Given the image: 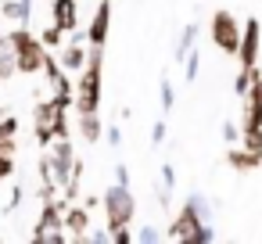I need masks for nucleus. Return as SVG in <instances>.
I'll return each instance as SVG.
<instances>
[{
	"mask_svg": "<svg viewBox=\"0 0 262 244\" xmlns=\"http://www.w3.org/2000/svg\"><path fill=\"white\" fill-rule=\"evenodd\" d=\"M101 94H104V47H90L86 65L76 72V101H72L76 115L79 112H101Z\"/></svg>",
	"mask_w": 262,
	"mask_h": 244,
	"instance_id": "1",
	"label": "nucleus"
},
{
	"mask_svg": "<svg viewBox=\"0 0 262 244\" xmlns=\"http://www.w3.org/2000/svg\"><path fill=\"white\" fill-rule=\"evenodd\" d=\"M11 54H15V69L18 76H40L43 72V58H47V47L40 43V36L29 29V26H15L4 33Z\"/></svg>",
	"mask_w": 262,
	"mask_h": 244,
	"instance_id": "2",
	"label": "nucleus"
},
{
	"mask_svg": "<svg viewBox=\"0 0 262 244\" xmlns=\"http://www.w3.org/2000/svg\"><path fill=\"white\" fill-rule=\"evenodd\" d=\"M69 133H72L69 129V108H61L54 97L36 101V108H33V137H36V144L51 147L58 137H69Z\"/></svg>",
	"mask_w": 262,
	"mask_h": 244,
	"instance_id": "3",
	"label": "nucleus"
},
{
	"mask_svg": "<svg viewBox=\"0 0 262 244\" xmlns=\"http://www.w3.org/2000/svg\"><path fill=\"white\" fill-rule=\"evenodd\" d=\"M208 219H212V205L205 201V194H187V201H183V208L172 215L165 237H169V240H183V244H190L194 233H198V226L208 223Z\"/></svg>",
	"mask_w": 262,
	"mask_h": 244,
	"instance_id": "4",
	"label": "nucleus"
},
{
	"mask_svg": "<svg viewBox=\"0 0 262 244\" xmlns=\"http://www.w3.org/2000/svg\"><path fill=\"white\" fill-rule=\"evenodd\" d=\"M101 208H104V226L112 233L122 226H133V219H137V197L126 183H112L101 197Z\"/></svg>",
	"mask_w": 262,
	"mask_h": 244,
	"instance_id": "5",
	"label": "nucleus"
},
{
	"mask_svg": "<svg viewBox=\"0 0 262 244\" xmlns=\"http://www.w3.org/2000/svg\"><path fill=\"white\" fill-rule=\"evenodd\" d=\"M65 197H51V201H40V219H36V226H33V240L36 244H61V240H69V233H65V226H61V212H65Z\"/></svg>",
	"mask_w": 262,
	"mask_h": 244,
	"instance_id": "6",
	"label": "nucleus"
},
{
	"mask_svg": "<svg viewBox=\"0 0 262 244\" xmlns=\"http://www.w3.org/2000/svg\"><path fill=\"white\" fill-rule=\"evenodd\" d=\"M208 36H212V47L215 51H223V54H237V47H241V22H237V15L233 11H226V8H219V11H212V22H208Z\"/></svg>",
	"mask_w": 262,
	"mask_h": 244,
	"instance_id": "7",
	"label": "nucleus"
},
{
	"mask_svg": "<svg viewBox=\"0 0 262 244\" xmlns=\"http://www.w3.org/2000/svg\"><path fill=\"white\" fill-rule=\"evenodd\" d=\"M43 76H47L51 97H54L61 108H72V101H76V83L69 79V72H65L61 61H58V54H51V51H47V58H43Z\"/></svg>",
	"mask_w": 262,
	"mask_h": 244,
	"instance_id": "8",
	"label": "nucleus"
},
{
	"mask_svg": "<svg viewBox=\"0 0 262 244\" xmlns=\"http://www.w3.org/2000/svg\"><path fill=\"white\" fill-rule=\"evenodd\" d=\"M43 154H47V165H51L54 183L61 187V183L69 180L72 165H76V147H72V137H58L51 147H43Z\"/></svg>",
	"mask_w": 262,
	"mask_h": 244,
	"instance_id": "9",
	"label": "nucleus"
},
{
	"mask_svg": "<svg viewBox=\"0 0 262 244\" xmlns=\"http://www.w3.org/2000/svg\"><path fill=\"white\" fill-rule=\"evenodd\" d=\"M258 51H262V22L248 18L241 26V47H237L233 58L241 61V69H251V65H258Z\"/></svg>",
	"mask_w": 262,
	"mask_h": 244,
	"instance_id": "10",
	"label": "nucleus"
},
{
	"mask_svg": "<svg viewBox=\"0 0 262 244\" xmlns=\"http://www.w3.org/2000/svg\"><path fill=\"white\" fill-rule=\"evenodd\" d=\"M244 101V115H241V129H262V72L255 76L251 90L241 97Z\"/></svg>",
	"mask_w": 262,
	"mask_h": 244,
	"instance_id": "11",
	"label": "nucleus"
},
{
	"mask_svg": "<svg viewBox=\"0 0 262 244\" xmlns=\"http://www.w3.org/2000/svg\"><path fill=\"white\" fill-rule=\"evenodd\" d=\"M108 29H112V0H97V11L86 26V43L90 47H104L108 43Z\"/></svg>",
	"mask_w": 262,
	"mask_h": 244,
	"instance_id": "12",
	"label": "nucleus"
},
{
	"mask_svg": "<svg viewBox=\"0 0 262 244\" xmlns=\"http://www.w3.org/2000/svg\"><path fill=\"white\" fill-rule=\"evenodd\" d=\"M61 226H65V233H69V240H83L86 237V230H90V208L86 205H65V212H61Z\"/></svg>",
	"mask_w": 262,
	"mask_h": 244,
	"instance_id": "13",
	"label": "nucleus"
},
{
	"mask_svg": "<svg viewBox=\"0 0 262 244\" xmlns=\"http://www.w3.org/2000/svg\"><path fill=\"white\" fill-rule=\"evenodd\" d=\"M54 54H58L61 69H65L69 76H76V72H79V69L86 65V54H90V47H86L83 40H65V43H61V47H58Z\"/></svg>",
	"mask_w": 262,
	"mask_h": 244,
	"instance_id": "14",
	"label": "nucleus"
},
{
	"mask_svg": "<svg viewBox=\"0 0 262 244\" xmlns=\"http://www.w3.org/2000/svg\"><path fill=\"white\" fill-rule=\"evenodd\" d=\"M51 22L65 29V36L79 29V0H51Z\"/></svg>",
	"mask_w": 262,
	"mask_h": 244,
	"instance_id": "15",
	"label": "nucleus"
},
{
	"mask_svg": "<svg viewBox=\"0 0 262 244\" xmlns=\"http://www.w3.org/2000/svg\"><path fill=\"white\" fill-rule=\"evenodd\" d=\"M0 18L15 22V26H29L33 22V0H0Z\"/></svg>",
	"mask_w": 262,
	"mask_h": 244,
	"instance_id": "16",
	"label": "nucleus"
},
{
	"mask_svg": "<svg viewBox=\"0 0 262 244\" xmlns=\"http://www.w3.org/2000/svg\"><path fill=\"white\" fill-rule=\"evenodd\" d=\"M76 129H79V137H83L86 144H97V140L104 137V122H101L97 112H79V115H76Z\"/></svg>",
	"mask_w": 262,
	"mask_h": 244,
	"instance_id": "17",
	"label": "nucleus"
},
{
	"mask_svg": "<svg viewBox=\"0 0 262 244\" xmlns=\"http://www.w3.org/2000/svg\"><path fill=\"white\" fill-rule=\"evenodd\" d=\"M226 162H230L237 172H255V169L262 165V154H255V151H248V147H237V144H230V151H226Z\"/></svg>",
	"mask_w": 262,
	"mask_h": 244,
	"instance_id": "18",
	"label": "nucleus"
},
{
	"mask_svg": "<svg viewBox=\"0 0 262 244\" xmlns=\"http://www.w3.org/2000/svg\"><path fill=\"white\" fill-rule=\"evenodd\" d=\"M15 154H18V140L4 137V140H0V183L15 176Z\"/></svg>",
	"mask_w": 262,
	"mask_h": 244,
	"instance_id": "19",
	"label": "nucleus"
},
{
	"mask_svg": "<svg viewBox=\"0 0 262 244\" xmlns=\"http://www.w3.org/2000/svg\"><path fill=\"white\" fill-rule=\"evenodd\" d=\"M198 33H201V26H198V22H187V26H183V33H180V40H176V61H183V58H187V51L198 43Z\"/></svg>",
	"mask_w": 262,
	"mask_h": 244,
	"instance_id": "20",
	"label": "nucleus"
},
{
	"mask_svg": "<svg viewBox=\"0 0 262 244\" xmlns=\"http://www.w3.org/2000/svg\"><path fill=\"white\" fill-rule=\"evenodd\" d=\"M36 36H40V43H43L47 51H58V47L65 43V29H58L54 22H51V26H43V29L36 33Z\"/></svg>",
	"mask_w": 262,
	"mask_h": 244,
	"instance_id": "21",
	"label": "nucleus"
},
{
	"mask_svg": "<svg viewBox=\"0 0 262 244\" xmlns=\"http://www.w3.org/2000/svg\"><path fill=\"white\" fill-rule=\"evenodd\" d=\"M255 76H258V65H251V69H237V79H233V94H237V97H244V94L251 90Z\"/></svg>",
	"mask_w": 262,
	"mask_h": 244,
	"instance_id": "22",
	"label": "nucleus"
},
{
	"mask_svg": "<svg viewBox=\"0 0 262 244\" xmlns=\"http://www.w3.org/2000/svg\"><path fill=\"white\" fill-rule=\"evenodd\" d=\"M180 65H183V83H194V79H198V72H201V54L190 47V51H187V58H183Z\"/></svg>",
	"mask_w": 262,
	"mask_h": 244,
	"instance_id": "23",
	"label": "nucleus"
},
{
	"mask_svg": "<svg viewBox=\"0 0 262 244\" xmlns=\"http://www.w3.org/2000/svg\"><path fill=\"white\" fill-rule=\"evenodd\" d=\"M11 76H18V69H15V54H11V47H4V51H0V83H8Z\"/></svg>",
	"mask_w": 262,
	"mask_h": 244,
	"instance_id": "24",
	"label": "nucleus"
},
{
	"mask_svg": "<svg viewBox=\"0 0 262 244\" xmlns=\"http://www.w3.org/2000/svg\"><path fill=\"white\" fill-rule=\"evenodd\" d=\"M241 147L262 154V129H241Z\"/></svg>",
	"mask_w": 262,
	"mask_h": 244,
	"instance_id": "25",
	"label": "nucleus"
},
{
	"mask_svg": "<svg viewBox=\"0 0 262 244\" xmlns=\"http://www.w3.org/2000/svg\"><path fill=\"white\" fill-rule=\"evenodd\" d=\"M4 137H18V115H8L0 108V140Z\"/></svg>",
	"mask_w": 262,
	"mask_h": 244,
	"instance_id": "26",
	"label": "nucleus"
},
{
	"mask_svg": "<svg viewBox=\"0 0 262 244\" xmlns=\"http://www.w3.org/2000/svg\"><path fill=\"white\" fill-rule=\"evenodd\" d=\"M158 97H162V112H172V108H176V90H172L169 79L158 83Z\"/></svg>",
	"mask_w": 262,
	"mask_h": 244,
	"instance_id": "27",
	"label": "nucleus"
},
{
	"mask_svg": "<svg viewBox=\"0 0 262 244\" xmlns=\"http://www.w3.org/2000/svg\"><path fill=\"white\" fill-rule=\"evenodd\" d=\"M133 240H140V244H158V240H162V230H158V226H140V230L133 233Z\"/></svg>",
	"mask_w": 262,
	"mask_h": 244,
	"instance_id": "28",
	"label": "nucleus"
},
{
	"mask_svg": "<svg viewBox=\"0 0 262 244\" xmlns=\"http://www.w3.org/2000/svg\"><path fill=\"white\" fill-rule=\"evenodd\" d=\"M223 140H226V144H241V129H237V122H230V119L223 122Z\"/></svg>",
	"mask_w": 262,
	"mask_h": 244,
	"instance_id": "29",
	"label": "nucleus"
},
{
	"mask_svg": "<svg viewBox=\"0 0 262 244\" xmlns=\"http://www.w3.org/2000/svg\"><path fill=\"white\" fill-rule=\"evenodd\" d=\"M165 133H169V126H165V119H158L151 126V144H165Z\"/></svg>",
	"mask_w": 262,
	"mask_h": 244,
	"instance_id": "30",
	"label": "nucleus"
},
{
	"mask_svg": "<svg viewBox=\"0 0 262 244\" xmlns=\"http://www.w3.org/2000/svg\"><path fill=\"white\" fill-rule=\"evenodd\" d=\"M83 240H94V244H104V240H112V230L108 226H101V230H86V237Z\"/></svg>",
	"mask_w": 262,
	"mask_h": 244,
	"instance_id": "31",
	"label": "nucleus"
},
{
	"mask_svg": "<svg viewBox=\"0 0 262 244\" xmlns=\"http://www.w3.org/2000/svg\"><path fill=\"white\" fill-rule=\"evenodd\" d=\"M162 187H169V190H172V187H176V169H172V165H169V162H165V165H162Z\"/></svg>",
	"mask_w": 262,
	"mask_h": 244,
	"instance_id": "32",
	"label": "nucleus"
},
{
	"mask_svg": "<svg viewBox=\"0 0 262 244\" xmlns=\"http://www.w3.org/2000/svg\"><path fill=\"white\" fill-rule=\"evenodd\" d=\"M22 197H26V187H15V190H11V197H8V208H4V212H15V208L22 205Z\"/></svg>",
	"mask_w": 262,
	"mask_h": 244,
	"instance_id": "33",
	"label": "nucleus"
},
{
	"mask_svg": "<svg viewBox=\"0 0 262 244\" xmlns=\"http://www.w3.org/2000/svg\"><path fill=\"white\" fill-rule=\"evenodd\" d=\"M104 140H108L112 147H119V144H122V129H119V126H108V129H104Z\"/></svg>",
	"mask_w": 262,
	"mask_h": 244,
	"instance_id": "34",
	"label": "nucleus"
},
{
	"mask_svg": "<svg viewBox=\"0 0 262 244\" xmlns=\"http://www.w3.org/2000/svg\"><path fill=\"white\" fill-rule=\"evenodd\" d=\"M112 240H115V244H133V230H129V226H122V230H115V233H112Z\"/></svg>",
	"mask_w": 262,
	"mask_h": 244,
	"instance_id": "35",
	"label": "nucleus"
},
{
	"mask_svg": "<svg viewBox=\"0 0 262 244\" xmlns=\"http://www.w3.org/2000/svg\"><path fill=\"white\" fill-rule=\"evenodd\" d=\"M115 183H126L129 187V169L126 165H115Z\"/></svg>",
	"mask_w": 262,
	"mask_h": 244,
	"instance_id": "36",
	"label": "nucleus"
},
{
	"mask_svg": "<svg viewBox=\"0 0 262 244\" xmlns=\"http://www.w3.org/2000/svg\"><path fill=\"white\" fill-rule=\"evenodd\" d=\"M4 33H8V29H4V18H0V51H4V47H8V40H4Z\"/></svg>",
	"mask_w": 262,
	"mask_h": 244,
	"instance_id": "37",
	"label": "nucleus"
}]
</instances>
